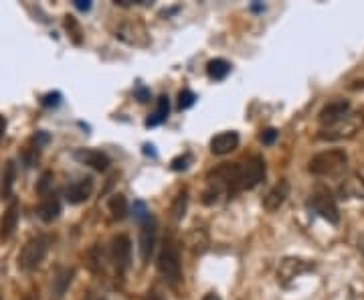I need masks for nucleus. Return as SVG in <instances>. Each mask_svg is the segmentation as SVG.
I'll return each instance as SVG.
<instances>
[{
	"label": "nucleus",
	"mask_w": 364,
	"mask_h": 300,
	"mask_svg": "<svg viewBox=\"0 0 364 300\" xmlns=\"http://www.w3.org/2000/svg\"><path fill=\"white\" fill-rule=\"evenodd\" d=\"M308 207L316 211L320 217L328 219L330 223H338L340 213L336 199L332 197V193L326 187H316L314 189V193L310 195V201H308Z\"/></svg>",
	"instance_id": "nucleus-5"
},
{
	"label": "nucleus",
	"mask_w": 364,
	"mask_h": 300,
	"mask_svg": "<svg viewBox=\"0 0 364 300\" xmlns=\"http://www.w3.org/2000/svg\"><path fill=\"white\" fill-rule=\"evenodd\" d=\"M364 128V114L363 112H356V114H346V116L324 126V130L320 132V138L322 140H342V138H352L356 132H360Z\"/></svg>",
	"instance_id": "nucleus-3"
},
{
	"label": "nucleus",
	"mask_w": 364,
	"mask_h": 300,
	"mask_svg": "<svg viewBox=\"0 0 364 300\" xmlns=\"http://www.w3.org/2000/svg\"><path fill=\"white\" fill-rule=\"evenodd\" d=\"M107 205H109V211H112L114 219H117V222H122L128 215V199L124 195H119V193L112 197Z\"/></svg>",
	"instance_id": "nucleus-22"
},
{
	"label": "nucleus",
	"mask_w": 364,
	"mask_h": 300,
	"mask_svg": "<svg viewBox=\"0 0 364 300\" xmlns=\"http://www.w3.org/2000/svg\"><path fill=\"white\" fill-rule=\"evenodd\" d=\"M237 146H239V134L237 132H221L210 140L213 155H219V157L233 152Z\"/></svg>",
	"instance_id": "nucleus-12"
},
{
	"label": "nucleus",
	"mask_w": 364,
	"mask_h": 300,
	"mask_svg": "<svg viewBox=\"0 0 364 300\" xmlns=\"http://www.w3.org/2000/svg\"><path fill=\"white\" fill-rule=\"evenodd\" d=\"M168 112H170L168 95H160V98H158L156 112H154L152 116L148 118L146 126H158V124H162V122H164V120L168 118Z\"/></svg>",
	"instance_id": "nucleus-21"
},
{
	"label": "nucleus",
	"mask_w": 364,
	"mask_h": 300,
	"mask_svg": "<svg viewBox=\"0 0 364 300\" xmlns=\"http://www.w3.org/2000/svg\"><path fill=\"white\" fill-rule=\"evenodd\" d=\"M203 300H221V299H219V296H217L215 292H208V294H205V299H203Z\"/></svg>",
	"instance_id": "nucleus-37"
},
{
	"label": "nucleus",
	"mask_w": 364,
	"mask_h": 300,
	"mask_svg": "<svg viewBox=\"0 0 364 300\" xmlns=\"http://www.w3.org/2000/svg\"><path fill=\"white\" fill-rule=\"evenodd\" d=\"M83 300H107V299H105L104 292H100V290L91 288V290H87V294H85V299Z\"/></svg>",
	"instance_id": "nucleus-31"
},
{
	"label": "nucleus",
	"mask_w": 364,
	"mask_h": 300,
	"mask_svg": "<svg viewBox=\"0 0 364 300\" xmlns=\"http://www.w3.org/2000/svg\"><path fill=\"white\" fill-rule=\"evenodd\" d=\"M49 252V237L47 235H35L26 242L21 254H18V268L23 272H33L41 266Z\"/></svg>",
	"instance_id": "nucleus-2"
},
{
	"label": "nucleus",
	"mask_w": 364,
	"mask_h": 300,
	"mask_svg": "<svg viewBox=\"0 0 364 300\" xmlns=\"http://www.w3.org/2000/svg\"><path fill=\"white\" fill-rule=\"evenodd\" d=\"M90 268L93 272H104L105 252L102 246H95V248L90 252Z\"/></svg>",
	"instance_id": "nucleus-24"
},
{
	"label": "nucleus",
	"mask_w": 364,
	"mask_h": 300,
	"mask_svg": "<svg viewBox=\"0 0 364 300\" xmlns=\"http://www.w3.org/2000/svg\"><path fill=\"white\" fill-rule=\"evenodd\" d=\"M93 193V181H91L90 177H85V179H79L75 183H71L67 187L65 197L69 203H73V205H79V203H83V201H87Z\"/></svg>",
	"instance_id": "nucleus-11"
},
{
	"label": "nucleus",
	"mask_w": 364,
	"mask_h": 300,
	"mask_svg": "<svg viewBox=\"0 0 364 300\" xmlns=\"http://www.w3.org/2000/svg\"><path fill=\"white\" fill-rule=\"evenodd\" d=\"M14 179H16V165L13 160H9L4 165V172H2V183H0V197L2 199H11L13 195Z\"/></svg>",
	"instance_id": "nucleus-19"
},
{
	"label": "nucleus",
	"mask_w": 364,
	"mask_h": 300,
	"mask_svg": "<svg viewBox=\"0 0 364 300\" xmlns=\"http://www.w3.org/2000/svg\"><path fill=\"white\" fill-rule=\"evenodd\" d=\"M23 300H37V299H35L33 294H28V296H25V299H23Z\"/></svg>",
	"instance_id": "nucleus-38"
},
{
	"label": "nucleus",
	"mask_w": 364,
	"mask_h": 300,
	"mask_svg": "<svg viewBox=\"0 0 364 300\" xmlns=\"http://www.w3.org/2000/svg\"><path fill=\"white\" fill-rule=\"evenodd\" d=\"M61 213V203H59V199L55 195H47L43 201H41L39 205V217L43 222H53V219H57V215Z\"/></svg>",
	"instance_id": "nucleus-18"
},
{
	"label": "nucleus",
	"mask_w": 364,
	"mask_h": 300,
	"mask_svg": "<svg viewBox=\"0 0 364 300\" xmlns=\"http://www.w3.org/2000/svg\"><path fill=\"white\" fill-rule=\"evenodd\" d=\"M73 276H75V270H73V268H57V270H55L51 282L53 300H61L65 296V292L69 290V286H71V282H73Z\"/></svg>",
	"instance_id": "nucleus-10"
},
{
	"label": "nucleus",
	"mask_w": 364,
	"mask_h": 300,
	"mask_svg": "<svg viewBox=\"0 0 364 300\" xmlns=\"http://www.w3.org/2000/svg\"><path fill=\"white\" fill-rule=\"evenodd\" d=\"M75 158L81 160V162H85V165H90L91 169L100 170V172L109 167L107 155H104L102 150H93V148H81V150L75 152Z\"/></svg>",
	"instance_id": "nucleus-14"
},
{
	"label": "nucleus",
	"mask_w": 364,
	"mask_h": 300,
	"mask_svg": "<svg viewBox=\"0 0 364 300\" xmlns=\"http://www.w3.org/2000/svg\"><path fill=\"white\" fill-rule=\"evenodd\" d=\"M4 130H6V120L4 116H0V138L4 136Z\"/></svg>",
	"instance_id": "nucleus-36"
},
{
	"label": "nucleus",
	"mask_w": 364,
	"mask_h": 300,
	"mask_svg": "<svg viewBox=\"0 0 364 300\" xmlns=\"http://www.w3.org/2000/svg\"><path fill=\"white\" fill-rule=\"evenodd\" d=\"M186 203H188V191L182 189L181 193L176 195V199H174V203H172V217H174L176 222L182 219V215H184V211H186Z\"/></svg>",
	"instance_id": "nucleus-25"
},
{
	"label": "nucleus",
	"mask_w": 364,
	"mask_h": 300,
	"mask_svg": "<svg viewBox=\"0 0 364 300\" xmlns=\"http://www.w3.org/2000/svg\"><path fill=\"white\" fill-rule=\"evenodd\" d=\"M59 93H51V95H47L45 100H43V104L45 105H55V104H59Z\"/></svg>",
	"instance_id": "nucleus-32"
},
{
	"label": "nucleus",
	"mask_w": 364,
	"mask_h": 300,
	"mask_svg": "<svg viewBox=\"0 0 364 300\" xmlns=\"http://www.w3.org/2000/svg\"><path fill=\"white\" fill-rule=\"evenodd\" d=\"M310 270H314L312 262L299 260V258H286V260H282L279 268H277V282H279L282 286H287V284L294 282L298 276L306 274V272H310Z\"/></svg>",
	"instance_id": "nucleus-6"
},
{
	"label": "nucleus",
	"mask_w": 364,
	"mask_h": 300,
	"mask_svg": "<svg viewBox=\"0 0 364 300\" xmlns=\"http://www.w3.org/2000/svg\"><path fill=\"white\" fill-rule=\"evenodd\" d=\"M16 223H18V205L13 203L0 219V239H11L16 229Z\"/></svg>",
	"instance_id": "nucleus-17"
},
{
	"label": "nucleus",
	"mask_w": 364,
	"mask_h": 300,
	"mask_svg": "<svg viewBox=\"0 0 364 300\" xmlns=\"http://www.w3.org/2000/svg\"><path fill=\"white\" fill-rule=\"evenodd\" d=\"M287 197H289V183H287V181H279V183L275 185L272 191L267 193L263 205H265L267 211H277V209L286 203Z\"/></svg>",
	"instance_id": "nucleus-16"
},
{
	"label": "nucleus",
	"mask_w": 364,
	"mask_h": 300,
	"mask_svg": "<svg viewBox=\"0 0 364 300\" xmlns=\"http://www.w3.org/2000/svg\"><path fill=\"white\" fill-rule=\"evenodd\" d=\"M158 272L168 282L170 286L176 288L182 280V264H181V249L178 244L172 237H164L162 249L158 254Z\"/></svg>",
	"instance_id": "nucleus-1"
},
{
	"label": "nucleus",
	"mask_w": 364,
	"mask_h": 300,
	"mask_svg": "<svg viewBox=\"0 0 364 300\" xmlns=\"http://www.w3.org/2000/svg\"><path fill=\"white\" fill-rule=\"evenodd\" d=\"M363 252H364V242H363Z\"/></svg>",
	"instance_id": "nucleus-39"
},
{
	"label": "nucleus",
	"mask_w": 364,
	"mask_h": 300,
	"mask_svg": "<svg viewBox=\"0 0 364 300\" xmlns=\"http://www.w3.org/2000/svg\"><path fill=\"white\" fill-rule=\"evenodd\" d=\"M51 179H53L51 172H45V175H43V179H41V183H39L41 195H45V193H47V189H49V185H51Z\"/></svg>",
	"instance_id": "nucleus-30"
},
{
	"label": "nucleus",
	"mask_w": 364,
	"mask_h": 300,
	"mask_svg": "<svg viewBox=\"0 0 364 300\" xmlns=\"http://www.w3.org/2000/svg\"><path fill=\"white\" fill-rule=\"evenodd\" d=\"M195 102L196 95L191 92V90H182V92L178 93V108H181V110H188Z\"/></svg>",
	"instance_id": "nucleus-26"
},
{
	"label": "nucleus",
	"mask_w": 364,
	"mask_h": 300,
	"mask_svg": "<svg viewBox=\"0 0 364 300\" xmlns=\"http://www.w3.org/2000/svg\"><path fill=\"white\" fill-rule=\"evenodd\" d=\"M154 246H156V219L148 217L140 229V258L142 262H148L152 258Z\"/></svg>",
	"instance_id": "nucleus-9"
},
{
	"label": "nucleus",
	"mask_w": 364,
	"mask_h": 300,
	"mask_svg": "<svg viewBox=\"0 0 364 300\" xmlns=\"http://www.w3.org/2000/svg\"><path fill=\"white\" fill-rule=\"evenodd\" d=\"M340 195L344 199H364V179L358 172H352L340 185Z\"/></svg>",
	"instance_id": "nucleus-15"
},
{
	"label": "nucleus",
	"mask_w": 364,
	"mask_h": 300,
	"mask_svg": "<svg viewBox=\"0 0 364 300\" xmlns=\"http://www.w3.org/2000/svg\"><path fill=\"white\" fill-rule=\"evenodd\" d=\"M346 162H348V157L344 150H326V152H320L310 160L308 169L312 175H318V177H330V175H336L344 169Z\"/></svg>",
	"instance_id": "nucleus-4"
},
{
	"label": "nucleus",
	"mask_w": 364,
	"mask_h": 300,
	"mask_svg": "<svg viewBox=\"0 0 364 300\" xmlns=\"http://www.w3.org/2000/svg\"><path fill=\"white\" fill-rule=\"evenodd\" d=\"M265 177V162L263 158L253 157L249 158L247 162L241 165V181H243V191L245 189H253L263 181Z\"/></svg>",
	"instance_id": "nucleus-8"
},
{
	"label": "nucleus",
	"mask_w": 364,
	"mask_h": 300,
	"mask_svg": "<svg viewBox=\"0 0 364 300\" xmlns=\"http://www.w3.org/2000/svg\"><path fill=\"white\" fill-rule=\"evenodd\" d=\"M112 260H114V266H116L117 274L119 276L130 268L132 242L128 235H116V237L112 239Z\"/></svg>",
	"instance_id": "nucleus-7"
},
{
	"label": "nucleus",
	"mask_w": 364,
	"mask_h": 300,
	"mask_svg": "<svg viewBox=\"0 0 364 300\" xmlns=\"http://www.w3.org/2000/svg\"><path fill=\"white\" fill-rule=\"evenodd\" d=\"M207 234L203 229H195V232H191V235H188V246L193 248L195 254H203L207 249Z\"/></svg>",
	"instance_id": "nucleus-23"
},
{
	"label": "nucleus",
	"mask_w": 364,
	"mask_h": 300,
	"mask_svg": "<svg viewBox=\"0 0 364 300\" xmlns=\"http://www.w3.org/2000/svg\"><path fill=\"white\" fill-rule=\"evenodd\" d=\"M75 6H77L79 11H90L91 2L90 0H75Z\"/></svg>",
	"instance_id": "nucleus-33"
},
{
	"label": "nucleus",
	"mask_w": 364,
	"mask_h": 300,
	"mask_svg": "<svg viewBox=\"0 0 364 300\" xmlns=\"http://www.w3.org/2000/svg\"><path fill=\"white\" fill-rule=\"evenodd\" d=\"M277 134H279V132L275 130V128H267V130L261 134V143H263V144H273V143H275V138H277Z\"/></svg>",
	"instance_id": "nucleus-29"
},
{
	"label": "nucleus",
	"mask_w": 364,
	"mask_h": 300,
	"mask_svg": "<svg viewBox=\"0 0 364 300\" xmlns=\"http://www.w3.org/2000/svg\"><path fill=\"white\" fill-rule=\"evenodd\" d=\"M132 211H134V217H136V219H144V222H146V219L150 217V215H148V209H146V205H144L142 201H136Z\"/></svg>",
	"instance_id": "nucleus-27"
},
{
	"label": "nucleus",
	"mask_w": 364,
	"mask_h": 300,
	"mask_svg": "<svg viewBox=\"0 0 364 300\" xmlns=\"http://www.w3.org/2000/svg\"><path fill=\"white\" fill-rule=\"evenodd\" d=\"M136 95H138V100H140V102H148V98H150V95H148V92H146L144 88H140V90L136 92Z\"/></svg>",
	"instance_id": "nucleus-34"
},
{
	"label": "nucleus",
	"mask_w": 364,
	"mask_h": 300,
	"mask_svg": "<svg viewBox=\"0 0 364 300\" xmlns=\"http://www.w3.org/2000/svg\"><path fill=\"white\" fill-rule=\"evenodd\" d=\"M188 162H191V155H184L172 160V170H184L188 169Z\"/></svg>",
	"instance_id": "nucleus-28"
},
{
	"label": "nucleus",
	"mask_w": 364,
	"mask_h": 300,
	"mask_svg": "<svg viewBox=\"0 0 364 300\" xmlns=\"http://www.w3.org/2000/svg\"><path fill=\"white\" fill-rule=\"evenodd\" d=\"M348 112H350V104H348V102H344V100L330 102V104L326 105L324 110L320 112V122H322L324 126H330V124L342 120Z\"/></svg>",
	"instance_id": "nucleus-13"
},
{
	"label": "nucleus",
	"mask_w": 364,
	"mask_h": 300,
	"mask_svg": "<svg viewBox=\"0 0 364 300\" xmlns=\"http://www.w3.org/2000/svg\"><path fill=\"white\" fill-rule=\"evenodd\" d=\"M144 300H166V299H164L162 294H158V292H148Z\"/></svg>",
	"instance_id": "nucleus-35"
},
{
	"label": "nucleus",
	"mask_w": 364,
	"mask_h": 300,
	"mask_svg": "<svg viewBox=\"0 0 364 300\" xmlns=\"http://www.w3.org/2000/svg\"><path fill=\"white\" fill-rule=\"evenodd\" d=\"M207 73L210 79L221 81V79H225L229 73H231V63H229V61H225V59H213V61H208Z\"/></svg>",
	"instance_id": "nucleus-20"
}]
</instances>
